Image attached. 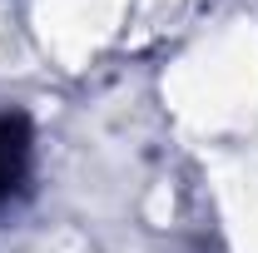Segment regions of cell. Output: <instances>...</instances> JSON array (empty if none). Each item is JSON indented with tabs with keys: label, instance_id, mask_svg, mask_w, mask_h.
<instances>
[{
	"label": "cell",
	"instance_id": "6da1fadb",
	"mask_svg": "<svg viewBox=\"0 0 258 253\" xmlns=\"http://www.w3.org/2000/svg\"><path fill=\"white\" fill-rule=\"evenodd\" d=\"M25 169H30V134L20 119H0V204L20 189Z\"/></svg>",
	"mask_w": 258,
	"mask_h": 253
}]
</instances>
